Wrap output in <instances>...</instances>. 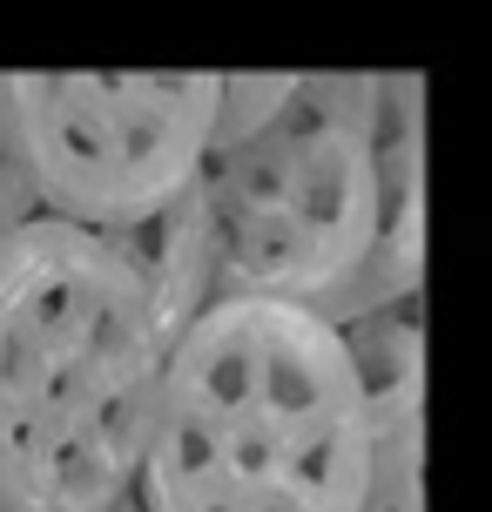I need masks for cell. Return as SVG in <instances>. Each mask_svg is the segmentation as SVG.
Returning a JSON list of instances; mask_svg holds the SVG:
<instances>
[{
    "instance_id": "9",
    "label": "cell",
    "mask_w": 492,
    "mask_h": 512,
    "mask_svg": "<svg viewBox=\"0 0 492 512\" xmlns=\"http://www.w3.org/2000/svg\"><path fill=\"white\" fill-rule=\"evenodd\" d=\"M122 512H135V499H129V506H122Z\"/></svg>"
},
{
    "instance_id": "8",
    "label": "cell",
    "mask_w": 492,
    "mask_h": 512,
    "mask_svg": "<svg viewBox=\"0 0 492 512\" xmlns=\"http://www.w3.org/2000/svg\"><path fill=\"white\" fill-rule=\"evenodd\" d=\"M41 223V196H34V169H27L21 149V122H14V95H7V75H0V236Z\"/></svg>"
},
{
    "instance_id": "3",
    "label": "cell",
    "mask_w": 492,
    "mask_h": 512,
    "mask_svg": "<svg viewBox=\"0 0 492 512\" xmlns=\"http://www.w3.org/2000/svg\"><path fill=\"white\" fill-rule=\"evenodd\" d=\"M391 75H297L284 115L203 169L223 297L324 310L391 223L385 135Z\"/></svg>"
},
{
    "instance_id": "5",
    "label": "cell",
    "mask_w": 492,
    "mask_h": 512,
    "mask_svg": "<svg viewBox=\"0 0 492 512\" xmlns=\"http://www.w3.org/2000/svg\"><path fill=\"white\" fill-rule=\"evenodd\" d=\"M115 243L135 256V270H142V283H149V297H156L169 337H182L209 304H223V263H216V223H209L203 182L182 189L162 216H149L142 230L115 236Z\"/></svg>"
},
{
    "instance_id": "1",
    "label": "cell",
    "mask_w": 492,
    "mask_h": 512,
    "mask_svg": "<svg viewBox=\"0 0 492 512\" xmlns=\"http://www.w3.org/2000/svg\"><path fill=\"white\" fill-rule=\"evenodd\" d=\"M176 337L135 256L75 223L0 236V512H122Z\"/></svg>"
},
{
    "instance_id": "6",
    "label": "cell",
    "mask_w": 492,
    "mask_h": 512,
    "mask_svg": "<svg viewBox=\"0 0 492 512\" xmlns=\"http://www.w3.org/2000/svg\"><path fill=\"white\" fill-rule=\"evenodd\" d=\"M371 492L358 512H425V384L371 391Z\"/></svg>"
},
{
    "instance_id": "2",
    "label": "cell",
    "mask_w": 492,
    "mask_h": 512,
    "mask_svg": "<svg viewBox=\"0 0 492 512\" xmlns=\"http://www.w3.org/2000/svg\"><path fill=\"white\" fill-rule=\"evenodd\" d=\"M371 405L344 337L297 304L223 297L169 351L135 512H358Z\"/></svg>"
},
{
    "instance_id": "7",
    "label": "cell",
    "mask_w": 492,
    "mask_h": 512,
    "mask_svg": "<svg viewBox=\"0 0 492 512\" xmlns=\"http://www.w3.org/2000/svg\"><path fill=\"white\" fill-rule=\"evenodd\" d=\"M290 88H297V75H223V102H216V142H209V155L236 149V142H250L257 128H270L277 115H284Z\"/></svg>"
},
{
    "instance_id": "4",
    "label": "cell",
    "mask_w": 492,
    "mask_h": 512,
    "mask_svg": "<svg viewBox=\"0 0 492 512\" xmlns=\"http://www.w3.org/2000/svg\"><path fill=\"white\" fill-rule=\"evenodd\" d=\"M41 216L129 236L196 189L223 75H7Z\"/></svg>"
}]
</instances>
